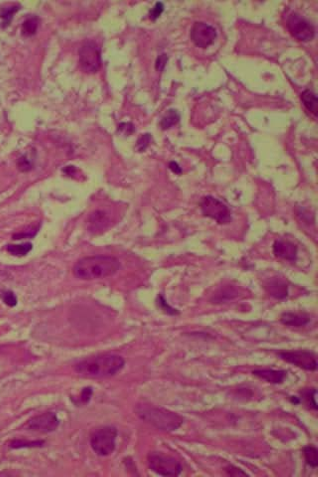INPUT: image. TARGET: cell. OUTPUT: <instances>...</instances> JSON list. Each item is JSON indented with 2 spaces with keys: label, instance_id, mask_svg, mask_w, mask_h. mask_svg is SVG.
Instances as JSON below:
<instances>
[{
  "label": "cell",
  "instance_id": "1f68e13d",
  "mask_svg": "<svg viewBox=\"0 0 318 477\" xmlns=\"http://www.w3.org/2000/svg\"><path fill=\"white\" fill-rule=\"evenodd\" d=\"M168 62V57L166 54H162L160 55L158 58V61H156V68L158 72H162L165 67H166V64Z\"/></svg>",
  "mask_w": 318,
  "mask_h": 477
},
{
  "label": "cell",
  "instance_id": "44dd1931",
  "mask_svg": "<svg viewBox=\"0 0 318 477\" xmlns=\"http://www.w3.org/2000/svg\"><path fill=\"white\" fill-rule=\"evenodd\" d=\"M33 248V244L31 242H25L22 244H10L7 246L8 252L15 256H27Z\"/></svg>",
  "mask_w": 318,
  "mask_h": 477
},
{
  "label": "cell",
  "instance_id": "4316f807",
  "mask_svg": "<svg viewBox=\"0 0 318 477\" xmlns=\"http://www.w3.org/2000/svg\"><path fill=\"white\" fill-rule=\"evenodd\" d=\"M304 398L308 402L310 408H312L314 410H318V404H316V390L312 389L310 391H306L304 393Z\"/></svg>",
  "mask_w": 318,
  "mask_h": 477
},
{
  "label": "cell",
  "instance_id": "7c38bea8",
  "mask_svg": "<svg viewBox=\"0 0 318 477\" xmlns=\"http://www.w3.org/2000/svg\"><path fill=\"white\" fill-rule=\"evenodd\" d=\"M274 254L280 258L296 262L298 254V248L290 240H278L274 244Z\"/></svg>",
  "mask_w": 318,
  "mask_h": 477
},
{
  "label": "cell",
  "instance_id": "7402d4cb",
  "mask_svg": "<svg viewBox=\"0 0 318 477\" xmlns=\"http://www.w3.org/2000/svg\"><path fill=\"white\" fill-rule=\"evenodd\" d=\"M304 454L306 464L310 466L312 468H316L318 466V448L314 446H308L304 448Z\"/></svg>",
  "mask_w": 318,
  "mask_h": 477
},
{
  "label": "cell",
  "instance_id": "cb8c5ba5",
  "mask_svg": "<svg viewBox=\"0 0 318 477\" xmlns=\"http://www.w3.org/2000/svg\"><path fill=\"white\" fill-rule=\"evenodd\" d=\"M45 444V442L38 440V442H25V440H13L10 444V448L14 450L18 448H41Z\"/></svg>",
  "mask_w": 318,
  "mask_h": 477
},
{
  "label": "cell",
  "instance_id": "e0dca14e",
  "mask_svg": "<svg viewBox=\"0 0 318 477\" xmlns=\"http://www.w3.org/2000/svg\"><path fill=\"white\" fill-rule=\"evenodd\" d=\"M302 100L304 106L308 108V110L314 116H316L318 110L316 94L312 90H306L302 94Z\"/></svg>",
  "mask_w": 318,
  "mask_h": 477
},
{
  "label": "cell",
  "instance_id": "277c9868",
  "mask_svg": "<svg viewBox=\"0 0 318 477\" xmlns=\"http://www.w3.org/2000/svg\"><path fill=\"white\" fill-rule=\"evenodd\" d=\"M118 430L114 426L98 428L90 438V446L100 456H108L116 450Z\"/></svg>",
  "mask_w": 318,
  "mask_h": 477
},
{
  "label": "cell",
  "instance_id": "5b68a950",
  "mask_svg": "<svg viewBox=\"0 0 318 477\" xmlns=\"http://www.w3.org/2000/svg\"><path fill=\"white\" fill-rule=\"evenodd\" d=\"M201 210L205 217L215 220L221 225H227L232 222L230 209L220 200L212 196H207L201 201Z\"/></svg>",
  "mask_w": 318,
  "mask_h": 477
},
{
  "label": "cell",
  "instance_id": "30bf717a",
  "mask_svg": "<svg viewBox=\"0 0 318 477\" xmlns=\"http://www.w3.org/2000/svg\"><path fill=\"white\" fill-rule=\"evenodd\" d=\"M216 38V29L204 22H196L191 30V40L195 46L202 49H206L214 44Z\"/></svg>",
  "mask_w": 318,
  "mask_h": 477
},
{
  "label": "cell",
  "instance_id": "603a6c76",
  "mask_svg": "<svg viewBox=\"0 0 318 477\" xmlns=\"http://www.w3.org/2000/svg\"><path fill=\"white\" fill-rule=\"evenodd\" d=\"M20 6L13 5L10 7H5L0 11V18L3 19V27H7L12 21L14 15L19 11Z\"/></svg>",
  "mask_w": 318,
  "mask_h": 477
},
{
  "label": "cell",
  "instance_id": "83f0119b",
  "mask_svg": "<svg viewBox=\"0 0 318 477\" xmlns=\"http://www.w3.org/2000/svg\"><path fill=\"white\" fill-rule=\"evenodd\" d=\"M136 132V128L130 122H122L118 126V132L126 136H132Z\"/></svg>",
  "mask_w": 318,
  "mask_h": 477
},
{
  "label": "cell",
  "instance_id": "d6986e66",
  "mask_svg": "<svg viewBox=\"0 0 318 477\" xmlns=\"http://www.w3.org/2000/svg\"><path fill=\"white\" fill-rule=\"evenodd\" d=\"M238 296V290L233 286H229L225 290H222L218 294H216V296L213 298V302H215L214 304H225L229 300H233Z\"/></svg>",
  "mask_w": 318,
  "mask_h": 477
},
{
  "label": "cell",
  "instance_id": "f546056e",
  "mask_svg": "<svg viewBox=\"0 0 318 477\" xmlns=\"http://www.w3.org/2000/svg\"><path fill=\"white\" fill-rule=\"evenodd\" d=\"M158 302V306H160V308H161L162 310H164L166 314H171V316H175V314H178V312H177L176 310L172 308L166 302V300H164V298H163L162 296H159Z\"/></svg>",
  "mask_w": 318,
  "mask_h": 477
},
{
  "label": "cell",
  "instance_id": "4dcf8cb0",
  "mask_svg": "<svg viewBox=\"0 0 318 477\" xmlns=\"http://www.w3.org/2000/svg\"><path fill=\"white\" fill-rule=\"evenodd\" d=\"M18 168L22 172H28L33 168V165H32V163L29 159L27 158L26 156H23V158L19 159V161H18Z\"/></svg>",
  "mask_w": 318,
  "mask_h": 477
},
{
  "label": "cell",
  "instance_id": "5bb4252c",
  "mask_svg": "<svg viewBox=\"0 0 318 477\" xmlns=\"http://www.w3.org/2000/svg\"><path fill=\"white\" fill-rule=\"evenodd\" d=\"M254 376L262 379L270 384H282L286 378V371H278L272 369H262V370H254L252 372Z\"/></svg>",
  "mask_w": 318,
  "mask_h": 477
},
{
  "label": "cell",
  "instance_id": "3957f363",
  "mask_svg": "<svg viewBox=\"0 0 318 477\" xmlns=\"http://www.w3.org/2000/svg\"><path fill=\"white\" fill-rule=\"evenodd\" d=\"M136 412L140 420L163 432H174L184 422L181 416L163 408L138 404Z\"/></svg>",
  "mask_w": 318,
  "mask_h": 477
},
{
  "label": "cell",
  "instance_id": "f1b7e54d",
  "mask_svg": "<svg viewBox=\"0 0 318 477\" xmlns=\"http://www.w3.org/2000/svg\"><path fill=\"white\" fill-rule=\"evenodd\" d=\"M164 11V4L162 2H158L156 4V6L150 10V18L152 20V21H156L158 20L159 17L161 16V14L163 13Z\"/></svg>",
  "mask_w": 318,
  "mask_h": 477
},
{
  "label": "cell",
  "instance_id": "52a82bcc",
  "mask_svg": "<svg viewBox=\"0 0 318 477\" xmlns=\"http://www.w3.org/2000/svg\"><path fill=\"white\" fill-rule=\"evenodd\" d=\"M80 64L86 74H96L102 67V51L92 41L86 42L80 49Z\"/></svg>",
  "mask_w": 318,
  "mask_h": 477
},
{
  "label": "cell",
  "instance_id": "ffe728a7",
  "mask_svg": "<svg viewBox=\"0 0 318 477\" xmlns=\"http://www.w3.org/2000/svg\"><path fill=\"white\" fill-rule=\"evenodd\" d=\"M180 120V114L176 110H170L162 118L160 126L163 130H167L176 126Z\"/></svg>",
  "mask_w": 318,
  "mask_h": 477
},
{
  "label": "cell",
  "instance_id": "d590c367",
  "mask_svg": "<svg viewBox=\"0 0 318 477\" xmlns=\"http://www.w3.org/2000/svg\"><path fill=\"white\" fill-rule=\"evenodd\" d=\"M63 171L68 174V175H74L76 172V167L75 166H68L63 169Z\"/></svg>",
  "mask_w": 318,
  "mask_h": 477
},
{
  "label": "cell",
  "instance_id": "8fae6325",
  "mask_svg": "<svg viewBox=\"0 0 318 477\" xmlns=\"http://www.w3.org/2000/svg\"><path fill=\"white\" fill-rule=\"evenodd\" d=\"M60 424L57 416L53 412H46L37 416H34L26 424L25 428L28 430L48 434L55 432Z\"/></svg>",
  "mask_w": 318,
  "mask_h": 477
},
{
  "label": "cell",
  "instance_id": "e575fe53",
  "mask_svg": "<svg viewBox=\"0 0 318 477\" xmlns=\"http://www.w3.org/2000/svg\"><path fill=\"white\" fill-rule=\"evenodd\" d=\"M169 168H170V170H171L173 173H175V174H177V175L182 174V168H181V167L179 166V164H178L177 162H175V161H172V162L169 163Z\"/></svg>",
  "mask_w": 318,
  "mask_h": 477
},
{
  "label": "cell",
  "instance_id": "d4e9b609",
  "mask_svg": "<svg viewBox=\"0 0 318 477\" xmlns=\"http://www.w3.org/2000/svg\"><path fill=\"white\" fill-rule=\"evenodd\" d=\"M152 136L150 134H144L138 140V144H136V148L140 152H144L148 150V148L152 144Z\"/></svg>",
  "mask_w": 318,
  "mask_h": 477
},
{
  "label": "cell",
  "instance_id": "6da1fadb",
  "mask_svg": "<svg viewBox=\"0 0 318 477\" xmlns=\"http://www.w3.org/2000/svg\"><path fill=\"white\" fill-rule=\"evenodd\" d=\"M120 262L110 256H86L75 264L73 272L82 280H94L114 276L120 270Z\"/></svg>",
  "mask_w": 318,
  "mask_h": 477
},
{
  "label": "cell",
  "instance_id": "836d02e7",
  "mask_svg": "<svg viewBox=\"0 0 318 477\" xmlns=\"http://www.w3.org/2000/svg\"><path fill=\"white\" fill-rule=\"evenodd\" d=\"M226 472H228V474L229 476H246V472H242L240 468H237L235 466H229L226 468Z\"/></svg>",
  "mask_w": 318,
  "mask_h": 477
},
{
  "label": "cell",
  "instance_id": "9c48e42d",
  "mask_svg": "<svg viewBox=\"0 0 318 477\" xmlns=\"http://www.w3.org/2000/svg\"><path fill=\"white\" fill-rule=\"evenodd\" d=\"M278 355L284 361L290 364H292L300 369H304L306 371L318 370L316 356L312 352L298 350V351L280 352Z\"/></svg>",
  "mask_w": 318,
  "mask_h": 477
},
{
  "label": "cell",
  "instance_id": "484cf974",
  "mask_svg": "<svg viewBox=\"0 0 318 477\" xmlns=\"http://www.w3.org/2000/svg\"><path fill=\"white\" fill-rule=\"evenodd\" d=\"M1 298L6 306L10 308H14L17 306V298L12 292H3Z\"/></svg>",
  "mask_w": 318,
  "mask_h": 477
},
{
  "label": "cell",
  "instance_id": "ba28073f",
  "mask_svg": "<svg viewBox=\"0 0 318 477\" xmlns=\"http://www.w3.org/2000/svg\"><path fill=\"white\" fill-rule=\"evenodd\" d=\"M286 25L292 35L300 41L310 42L316 36L314 25L298 13H292L288 16Z\"/></svg>",
  "mask_w": 318,
  "mask_h": 477
},
{
  "label": "cell",
  "instance_id": "9a60e30c",
  "mask_svg": "<svg viewBox=\"0 0 318 477\" xmlns=\"http://www.w3.org/2000/svg\"><path fill=\"white\" fill-rule=\"evenodd\" d=\"M282 322L286 326L304 327L310 322V318L306 314L286 312L282 316Z\"/></svg>",
  "mask_w": 318,
  "mask_h": 477
},
{
  "label": "cell",
  "instance_id": "d6a6232c",
  "mask_svg": "<svg viewBox=\"0 0 318 477\" xmlns=\"http://www.w3.org/2000/svg\"><path fill=\"white\" fill-rule=\"evenodd\" d=\"M92 388H86L84 389V391L82 392V395H80V402L82 404H88L92 398Z\"/></svg>",
  "mask_w": 318,
  "mask_h": 477
},
{
  "label": "cell",
  "instance_id": "8992f818",
  "mask_svg": "<svg viewBox=\"0 0 318 477\" xmlns=\"http://www.w3.org/2000/svg\"><path fill=\"white\" fill-rule=\"evenodd\" d=\"M148 466L152 472L162 476H178L183 470L178 460L158 452L148 456Z\"/></svg>",
  "mask_w": 318,
  "mask_h": 477
},
{
  "label": "cell",
  "instance_id": "ac0fdd59",
  "mask_svg": "<svg viewBox=\"0 0 318 477\" xmlns=\"http://www.w3.org/2000/svg\"><path fill=\"white\" fill-rule=\"evenodd\" d=\"M40 24V19L37 16H31L27 18L22 25V34L26 37H31L35 35L38 31Z\"/></svg>",
  "mask_w": 318,
  "mask_h": 477
},
{
  "label": "cell",
  "instance_id": "4fadbf2b",
  "mask_svg": "<svg viewBox=\"0 0 318 477\" xmlns=\"http://www.w3.org/2000/svg\"><path fill=\"white\" fill-rule=\"evenodd\" d=\"M110 224V217L104 211L94 212L88 222V229L92 234H98L108 229Z\"/></svg>",
  "mask_w": 318,
  "mask_h": 477
},
{
  "label": "cell",
  "instance_id": "7a4b0ae2",
  "mask_svg": "<svg viewBox=\"0 0 318 477\" xmlns=\"http://www.w3.org/2000/svg\"><path fill=\"white\" fill-rule=\"evenodd\" d=\"M124 366L126 361L122 356L102 354L80 362L76 365L75 370L82 377L102 379L116 376Z\"/></svg>",
  "mask_w": 318,
  "mask_h": 477
},
{
  "label": "cell",
  "instance_id": "2e32d148",
  "mask_svg": "<svg viewBox=\"0 0 318 477\" xmlns=\"http://www.w3.org/2000/svg\"><path fill=\"white\" fill-rule=\"evenodd\" d=\"M266 288H268V292H270V294L276 300H284L288 296V286L280 280H272L268 284Z\"/></svg>",
  "mask_w": 318,
  "mask_h": 477
}]
</instances>
